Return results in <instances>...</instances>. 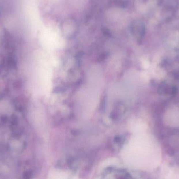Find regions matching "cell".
I'll return each mask as SVG.
<instances>
[{
  "mask_svg": "<svg viewBox=\"0 0 179 179\" xmlns=\"http://www.w3.org/2000/svg\"><path fill=\"white\" fill-rule=\"evenodd\" d=\"M114 3L118 7L123 8H125L127 5L126 0H114Z\"/></svg>",
  "mask_w": 179,
  "mask_h": 179,
  "instance_id": "2",
  "label": "cell"
},
{
  "mask_svg": "<svg viewBox=\"0 0 179 179\" xmlns=\"http://www.w3.org/2000/svg\"><path fill=\"white\" fill-rule=\"evenodd\" d=\"M77 21L74 18H68L65 20H63L61 24V27L62 30L65 33H71V34H74L77 31Z\"/></svg>",
  "mask_w": 179,
  "mask_h": 179,
  "instance_id": "1",
  "label": "cell"
}]
</instances>
